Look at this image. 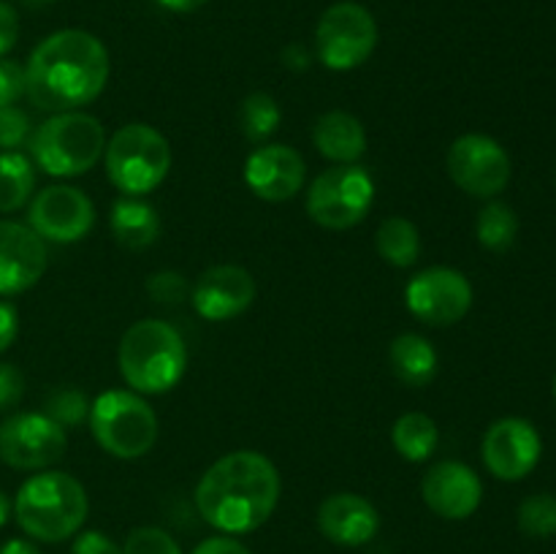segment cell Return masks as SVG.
<instances>
[{
  "mask_svg": "<svg viewBox=\"0 0 556 554\" xmlns=\"http://www.w3.org/2000/svg\"><path fill=\"white\" fill-rule=\"evenodd\" d=\"M405 304L418 320L429 326H451L472 307V286L459 269L432 266L407 282Z\"/></svg>",
  "mask_w": 556,
  "mask_h": 554,
  "instance_id": "7c38bea8",
  "label": "cell"
},
{
  "mask_svg": "<svg viewBox=\"0 0 556 554\" xmlns=\"http://www.w3.org/2000/svg\"><path fill=\"white\" fill-rule=\"evenodd\" d=\"M157 3L168 11H177V14H190V11L201 9L206 0H157Z\"/></svg>",
  "mask_w": 556,
  "mask_h": 554,
  "instance_id": "60d3db41",
  "label": "cell"
},
{
  "mask_svg": "<svg viewBox=\"0 0 556 554\" xmlns=\"http://www.w3.org/2000/svg\"><path fill=\"white\" fill-rule=\"evenodd\" d=\"M43 413H47L52 421H58L60 427H79L87 416H90V402L81 394L79 389H71V386H63V389H52L43 400Z\"/></svg>",
  "mask_w": 556,
  "mask_h": 554,
  "instance_id": "f1b7e54d",
  "label": "cell"
},
{
  "mask_svg": "<svg viewBox=\"0 0 556 554\" xmlns=\"http://www.w3.org/2000/svg\"><path fill=\"white\" fill-rule=\"evenodd\" d=\"M0 554H41V549L33 541H25V538H11V541L3 543Z\"/></svg>",
  "mask_w": 556,
  "mask_h": 554,
  "instance_id": "ab89813d",
  "label": "cell"
},
{
  "mask_svg": "<svg viewBox=\"0 0 556 554\" xmlns=\"http://www.w3.org/2000/svg\"><path fill=\"white\" fill-rule=\"evenodd\" d=\"M106 81V47L76 27L43 38L25 65V96L41 112H74L96 101Z\"/></svg>",
  "mask_w": 556,
  "mask_h": 554,
  "instance_id": "6da1fadb",
  "label": "cell"
},
{
  "mask_svg": "<svg viewBox=\"0 0 556 554\" xmlns=\"http://www.w3.org/2000/svg\"><path fill=\"white\" fill-rule=\"evenodd\" d=\"M30 141V117L20 106L0 109V150L11 152Z\"/></svg>",
  "mask_w": 556,
  "mask_h": 554,
  "instance_id": "4dcf8cb0",
  "label": "cell"
},
{
  "mask_svg": "<svg viewBox=\"0 0 556 554\" xmlns=\"http://www.w3.org/2000/svg\"><path fill=\"white\" fill-rule=\"evenodd\" d=\"M147 291L157 304H179L188 297V280L179 272L163 269L147 280Z\"/></svg>",
  "mask_w": 556,
  "mask_h": 554,
  "instance_id": "1f68e13d",
  "label": "cell"
},
{
  "mask_svg": "<svg viewBox=\"0 0 556 554\" xmlns=\"http://www.w3.org/2000/svg\"><path fill=\"white\" fill-rule=\"evenodd\" d=\"M16 38H20V16H16L14 5L0 0V58L14 49Z\"/></svg>",
  "mask_w": 556,
  "mask_h": 554,
  "instance_id": "d590c367",
  "label": "cell"
},
{
  "mask_svg": "<svg viewBox=\"0 0 556 554\" xmlns=\"http://www.w3.org/2000/svg\"><path fill=\"white\" fill-rule=\"evenodd\" d=\"M375 248H378L380 259L389 261L391 266L407 269L421 255V234L407 217H386L375 237Z\"/></svg>",
  "mask_w": 556,
  "mask_h": 554,
  "instance_id": "cb8c5ba5",
  "label": "cell"
},
{
  "mask_svg": "<svg viewBox=\"0 0 556 554\" xmlns=\"http://www.w3.org/2000/svg\"><path fill=\"white\" fill-rule=\"evenodd\" d=\"M103 161L114 188L125 196H144L168 177L172 147L152 125L130 123L106 141Z\"/></svg>",
  "mask_w": 556,
  "mask_h": 554,
  "instance_id": "8992f818",
  "label": "cell"
},
{
  "mask_svg": "<svg viewBox=\"0 0 556 554\" xmlns=\"http://www.w3.org/2000/svg\"><path fill=\"white\" fill-rule=\"evenodd\" d=\"M421 498L443 519H467L483 500V483L470 465L456 459L438 462L421 481Z\"/></svg>",
  "mask_w": 556,
  "mask_h": 554,
  "instance_id": "9a60e30c",
  "label": "cell"
},
{
  "mask_svg": "<svg viewBox=\"0 0 556 554\" xmlns=\"http://www.w3.org/2000/svg\"><path fill=\"white\" fill-rule=\"evenodd\" d=\"M253 275L244 266L220 264L206 269L190 291L195 313L206 320H228L242 315L255 302Z\"/></svg>",
  "mask_w": 556,
  "mask_h": 554,
  "instance_id": "2e32d148",
  "label": "cell"
},
{
  "mask_svg": "<svg viewBox=\"0 0 556 554\" xmlns=\"http://www.w3.org/2000/svg\"><path fill=\"white\" fill-rule=\"evenodd\" d=\"M438 424L427 413H405L391 429V443L407 462H427L438 449Z\"/></svg>",
  "mask_w": 556,
  "mask_h": 554,
  "instance_id": "603a6c76",
  "label": "cell"
},
{
  "mask_svg": "<svg viewBox=\"0 0 556 554\" xmlns=\"http://www.w3.org/2000/svg\"><path fill=\"white\" fill-rule=\"evenodd\" d=\"M16 331H20V315L16 307L9 302H0V353L5 348H11V342L16 340Z\"/></svg>",
  "mask_w": 556,
  "mask_h": 554,
  "instance_id": "74e56055",
  "label": "cell"
},
{
  "mask_svg": "<svg viewBox=\"0 0 556 554\" xmlns=\"http://www.w3.org/2000/svg\"><path fill=\"white\" fill-rule=\"evenodd\" d=\"M119 373L136 394H163L182 380L188 348L166 320H136L119 340Z\"/></svg>",
  "mask_w": 556,
  "mask_h": 554,
  "instance_id": "277c9868",
  "label": "cell"
},
{
  "mask_svg": "<svg viewBox=\"0 0 556 554\" xmlns=\"http://www.w3.org/2000/svg\"><path fill=\"white\" fill-rule=\"evenodd\" d=\"M378 47V22L367 5L340 0L320 14L315 49L326 68L353 71L367 63Z\"/></svg>",
  "mask_w": 556,
  "mask_h": 554,
  "instance_id": "9c48e42d",
  "label": "cell"
},
{
  "mask_svg": "<svg viewBox=\"0 0 556 554\" xmlns=\"http://www.w3.org/2000/svg\"><path fill=\"white\" fill-rule=\"evenodd\" d=\"M389 362L396 378L413 389L429 386L438 375V351L427 337L413 335V331L394 337L389 348Z\"/></svg>",
  "mask_w": 556,
  "mask_h": 554,
  "instance_id": "7402d4cb",
  "label": "cell"
},
{
  "mask_svg": "<svg viewBox=\"0 0 556 554\" xmlns=\"http://www.w3.org/2000/svg\"><path fill=\"white\" fill-rule=\"evenodd\" d=\"M309 52L302 47V43H291V47L282 52V63H286V68L291 71H307L309 68Z\"/></svg>",
  "mask_w": 556,
  "mask_h": 554,
  "instance_id": "f35d334b",
  "label": "cell"
},
{
  "mask_svg": "<svg viewBox=\"0 0 556 554\" xmlns=\"http://www.w3.org/2000/svg\"><path fill=\"white\" fill-rule=\"evenodd\" d=\"M193 554H253L244 543H239L233 536H215L201 541L193 549Z\"/></svg>",
  "mask_w": 556,
  "mask_h": 554,
  "instance_id": "8d00e7d4",
  "label": "cell"
},
{
  "mask_svg": "<svg viewBox=\"0 0 556 554\" xmlns=\"http://www.w3.org/2000/svg\"><path fill=\"white\" fill-rule=\"evenodd\" d=\"M9 516H11V500L5 498L3 492H0V527H3L5 521H9Z\"/></svg>",
  "mask_w": 556,
  "mask_h": 554,
  "instance_id": "b9f144b4",
  "label": "cell"
},
{
  "mask_svg": "<svg viewBox=\"0 0 556 554\" xmlns=\"http://www.w3.org/2000/svg\"><path fill=\"white\" fill-rule=\"evenodd\" d=\"M313 144L320 155L345 166V163H356L367 152V134H364L362 119L353 117L351 112L334 109L318 117L313 128Z\"/></svg>",
  "mask_w": 556,
  "mask_h": 554,
  "instance_id": "ffe728a7",
  "label": "cell"
},
{
  "mask_svg": "<svg viewBox=\"0 0 556 554\" xmlns=\"http://www.w3.org/2000/svg\"><path fill=\"white\" fill-rule=\"evenodd\" d=\"M87 492L71 473H36L20 487L14 514L22 530L41 543H58L76 536L87 519Z\"/></svg>",
  "mask_w": 556,
  "mask_h": 554,
  "instance_id": "3957f363",
  "label": "cell"
},
{
  "mask_svg": "<svg viewBox=\"0 0 556 554\" xmlns=\"http://www.w3.org/2000/svg\"><path fill=\"white\" fill-rule=\"evenodd\" d=\"M375 201V179L367 168L356 163L326 168L313 179L307 190V215L318 226L342 231L367 217Z\"/></svg>",
  "mask_w": 556,
  "mask_h": 554,
  "instance_id": "ba28073f",
  "label": "cell"
},
{
  "mask_svg": "<svg viewBox=\"0 0 556 554\" xmlns=\"http://www.w3.org/2000/svg\"><path fill=\"white\" fill-rule=\"evenodd\" d=\"M36 185L30 158L22 152H0V212H16L27 204Z\"/></svg>",
  "mask_w": 556,
  "mask_h": 554,
  "instance_id": "d4e9b609",
  "label": "cell"
},
{
  "mask_svg": "<svg viewBox=\"0 0 556 554\" xmlns=\"http://www.w3.org/2000/svg\"><path fill=\"white\" fill-rule=\"evenodd\" d=\"M22 394H25V375L14 367V364H0V411H11L20 405Z\"/></svg>",
  "mask_w": 556,
  "mask_h": 554,
  "instance_id": "836d02e7",
  "label": "cell"
},
{
  "mask_svg": "<svg viewBox=\"0 0 556 554\" xmlns=\"http://www.w3.org/2000/svg\"><path fill=\"white\" fill-rule=\"evenodd\" d=\"M554 400H556V378H554Z\"/></svg>",
  "mask_w": 556,
  "mask_h": 554,
  "instance_id": "ee69618b",
  "label": "cell"
},
{
  "mask_svg": "<svg viewBox=\"0 0 556 554\" xmlns=\"http://www.w3.org/2000/svg\"><path fill=\"white\" fill-rule=\"evenodd\" d=\"M282 112L269 92H250L239 109V123L250 141H266L280 125Z\"/></svg>",
  "mask_w": 556,
  "mask_h": 554,
  "instance_id": "4316f807",
  "label": "cell"
},
{
  "mask_svg": "<svg viewBox=\"0 0 556 554\" xmlns=\"http://www.w3.org/2000/svg\"><path fill=\"white\" fill-rule=\"evenodd\" d=\"M90 429L106 454L117 459H139L157 440V416L136 391L112 389L90 405Z\"/></svg>",
  "mask_w": 556,
  "mask_h": 554,
  "instance_id": "52a82bcc",
  "label": "cell"
},
{
  "mask_svg": "<svg viewBox=\"0 0 556 554\" xmlns=\"http://www.w3.org/2000/svg\"><path fill=\"white\" fill-rule=\"evenodd\" d=\"M478 242L492 253H505L519 237V217L505 201H489L476 221Z\"/></svg>",
  "mask_w": 556,
  "mask_h": 554,
  "instance_id": "484cf974",
  "label": "cell"
},
{
  "mask_svg": "<svg viewBox=\"0 0 556 554\" xmlns=\"http://www.w3.org/2000/svg\"><path fill=\"white\" fill-rule=\"evenodd\" d=\"M280 473L258 451H233L220 456L195 487L201 519L223 536L258 530L280 503Z\"/></svg>",
  "mask_w": 556,
  "mask_h": 554,
  "instance_id": "7a4b0ae2",
  "label": "cell"
},
{
  "mask_svg": "<svg viewBox=\"0 0 556 554\" xmlns=\"http://www.w3.org/2000/svg\"><path fill=\"white\" fill-rule=\"evenodd\" d=\"M65 429L47 413H14L0 424V459L16 470H43L65 454Z\"/></svg>",
  "mask_w": 556,
  "mask_h": 554,
  "instance_id": "8fae6325",
  "label": "cell"
},
{
  "mask_svg": "<svg viewBox=\"0 0 556 554\" xmlns=\"http://www.w3.org/2000/svg\"><path fill=\"white\" fill-rule=\"evenodd\" d=\"M27 226L49 242H79L96 226V206L79 188L49 185L27 206Z\"/></svg>",
  "mask_w": 556,
  "mask_h": 554,
  "instance_id": "4fadbf2b",
  "label": "cell"
},
{
  "mask_svg": "<svg viewBox=\"0 0 556 554\" xmlns=\"http://www.w3.org/2000/svg\"><path fill=\"white\" fill-rule=\"evenodd\" d=\"M71 554H123V549H119L112 538L103 536V532L85 530L76 536Z\"/></svg>",
  "mask_w": 556,
  "mask_h": 554,
  "instance_id": "e575fe53",
  "label": "cell"
},
{
  "mask_svg": "<svg viewBox=\"0 0 556 554\" xmlns=\"http://www.w3.org/2000/svg\"><path fill=\"white\" fill-rule=\"evenodd\" d=\"M123 554H182V549L161 527H136L125 538Z\"/></svg>",
  "mask_w": 556,
  "mask_h": 554,
  "instance_id": "f546056e",
  "label": "cell"
},
{
  "mask_svg": "<svg viewBox=\"0 0 556 554\" xmlns=\"http://www.w3.org/2000/svg\"><path fill=\"white\" fill-rule=\"evenodd\" d=\"M448 174L465 193L494 199L510 182V158L492 136L465 134L451 144Z\"/></svg>",
  "mask_w": 556,
  "mask_h": 554,
  "instance_id": "30bf717a",
  "label": "cell"
},
{
  "mask_svg": "<svg viewBox=\"0 0 556 554\" xmlns=\"http://www.w3.org/2000/svg\"><path fill=\"white\" fill-rule=\"evenodd\" d=\"M543 440L535 424L527 418L508 416L494 421L483 435V465L500 481H521L541 462Z\"/></svg>",
  "mask_w": 556,
  "mask_h": 554,
  "instance_id": "5bb4252c",
  "label": "cell"
},
{
  "mask_svg": "<svg viewBox=\"0 0 556 554\" xmlns=\"http://www.w3.org/2000/svg\"><path fill=\"white\" fill-rule=\"evenodd\" d=\"M22 3H25L27 9H43V5L54 3V0H22Z\"/></svg>",
  "mask_w": 556,
  "mask_h": 554,
  "instance_id": "7bdbcfd3",
  "label": "cell"
},
{
  "mask_svg": "<svg viewBox=\"0 0 556 554\" xmlns=\"http://www.w3.org/2000/svg\"><path fill=\"white\" fill-rule=\"evenodd\" d=\"M109 226H112V234L119 248L134 250V253L152 248L157 237H161V217H157L155 206L141 201L139 196L119 199L112 206Z\"/></svg>",
  "mask_w": 556,
  "mask_h": 554,
  "instance_id": "44dd1931",
  "label": "cell"
},
{
  "mask_svg": "<svg viewBox=\"0 0 556 554\" xmlns=\"http://www.w3.org/2000/svg\"><path fill=\"white\" fill-rule=\"evenodd\" d=\"M519 527L530 538H552L556 536V494L541 492L530 494L519 505Z\"/></svg>",
  "mask_w": 556,
  "mask_h": 554,
  "instance_id": "83f0119b",
  "label": "cell"
},
{
  "mask_svg": "<svg viewBox=\"0 0 556 554\" xmlns=\"http://www.w3.org/2000/svg\"><path fill=\"white\" fill-rule=\"evenodd\" d=\"M30 155L52 177H79L106 152L101 119L85 112H58L30 134Z\"/></svg>",
  "mask_w": 556,
  "mask_h": 554,
  "instance_id": "5b68a950",
  "label": "cell"
},
{
  "mask_svg": "<svg viewBox=\"0 0 556 554\" xmlns=\"http://www.w3.org/2000/svg\"><path fill=\"white\" fill-rule=\"evenodd\" d=\"M318 527L337 546L356 549L378 536L380 514L362 494L337 492L320 503Z\"/></svg>",
  "mask_w": 556,
  "mask_h": 554,
  "instance_id": "d6986e66",
  "label": "cell"
},
{
  "mask_svg": "<svg viewBox=\"0 0 556 554\" xmlns=\"http://www.w3.org/2000/svg\"><path fill=\"white\" fill-rule=\"evenodd\" d=\"M47 272V244L14 221H0V297H14L36 286Z\"/></svg>",
  "mask_w": 556,
  "mask_h": 554,
  "instance_id": "e0dca14e",
  "label": "cell"
},
{
  "mask_svg": "<svg viewBox=\"0 0 556 554\" xmlns=\"http://www.w3.org/2000/svg\"><path fill=\"white\" fill-rule=\"evenodd\" d=\"M25 96V68L14 60H0V109L14 106Z\"/></svg>",
  "mask_w": 556,
  "mask_h": 554,
  "instance_id": "d6a6232c",
  "label": "cell"
},
{
  "mask_svg": "<svg viewBox=\"0 0 556 554\" xmlns=\"http://www.w3.org/2000/svg\"><path fill=\"white\" fill-rule=\"evenodd\" d=\"M244 182L258 199L288 201L304 185V158L288 144H264L250 152Z\"/></svg>",
  "mask_w": 556,
  "mask_h": 554,
  "instance_id": "ac0fdd59",
  "label": "cell"
}]
</instances>
